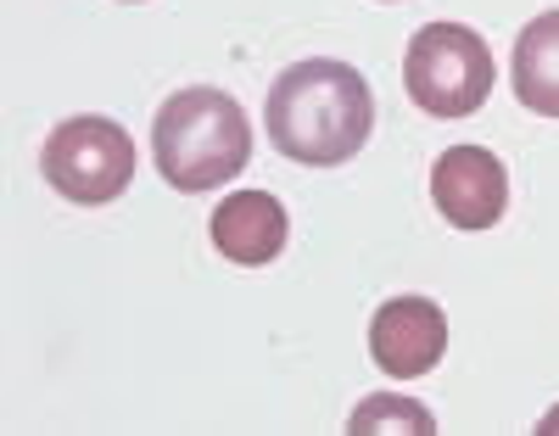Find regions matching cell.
Listing matches in <instances>:
<instances>
[{"label":"cell","mask_w":559,"mask_h":436,"mask_svg":"<svg viewBox=\"0 0 559 436\" xmlns=\"http://www.w3.org/2000/svg\"><path fill=\"white\" fill-rule=\"evenodd\" d=\"M263 129L280 157L308 168H336L364 152L369 129H376V95H369L353 62L308 57L269 84Z\"/></svg>","instance_id":"6da1fadb"},{"label":"cell","mask_w":559,"mask_h":436,"mask_svg":"<svg viewBox=\"0 0 559 436\" xmlns=\"http://www.w3.org/2000/svg\"><path fill=\"white\" fill-rule=\"evenodd\" d=\"M152 157L174 190L197 197V190L241 179V168L252 163V123H247L236 95L207 90V84L179 90L157 107Z\"/></svg>","instance_id":"7a4b0ae2"},{"label":"cell","mask_w":559,"mask_h":436,"mask_svg":"<svg viewBox=\"0 0 559 436\" xmlns=\"http://www.w3.org/2000/svg\"><path fill=\"white\" fill-rule=\"evenodd\" d=\"M492 51L464 23H426L403 51V84L419 113L431 118H471L492 95Z\"/></svg>","instance_id":"3957f363"},{"label":"cell","mask_w":559,"mask_h":436,"mask_svg":"<svg viewBox=\"0 0 559 436\" xmlns=\"http://www.w3.org/2000/svg\"><path fill=\"white\" fill-rule=\"evenodd\" d=\"M39 174L57 197H68L79 208L118 202L129 190V179H134V140H129L123 123H112L102 113L62 118L51 134H45Z\"/></svg>","instance_id":"277c9868"},{"label":"cell","mask_w":559,"mask_h":436,"mask_svg":"<svg viewBox=\"0 0 559 436\" xmlns=\"http://www.w3.org/2000/svg\"><path fill=\"white\" fill-rule=\"evenodd\" d=\"M431 197L453 229H492L509 208V174L487 145L459 140L431 168Z\"/></svg>","instance_id":"5b68a950"},{"label":"cell","mask_w":559,"mask_h":436,"mask_svg":"<svg viewBox=\"0 0 559 436\" xmlns=\"http://www.w3.org/2000/svg\"><path fill=\"white\" fill-rule=\"evenodd\" d=\"M442 347H448V314L431 297H392L369 319V358L397 380L426 375L442 358Z\"/></svg>","instance_id":"8992f818"},{"label":"cell","mask_w":559,"mask_h":436,"mask_svg":"<svg viewBox=\"0 0 559 436\" xmlns=\"http://www.w3.org/2000/svg\"><path fill=\"white\" fill-rule=\"evenodd\" d=\"M213 247L241 263V269H258V263H274L286 252V235H292V219L280 208L269 190H229V197L213 208Z\"/></svg>","instance_id":"52a82bcc"},{"label":"cell","mask_w":559,"mask_h":436,"mask_svg":"<svg viewBox=\"0 0 559 436\" xmlns=\"http://www.w3.org/2000/svg\"><path fill=\"white\" fill-rule=\"evenodd\" d=\"M509 79H515L521 107H532L543 118H559V12H543L521 28Z\"/></svg>","instance_id":"ba28073f"},{"label":"cell","mask_w":559,"mask_h":436,"mask_svg":"<svg viewBox=\"0 0 559 436\" xmlns=\"http://www.w3.org/2000/svg\"><path fill=\"white\" fill-rule=\"evenodd\" d=\"M437 431V420L419 409V403H408V398H364L358 403V414H353V431L358 436H369V431Z\"/></svg>","instance_id":"9c48e42d"},{"label":"cell","mask_w":559,"mask_h":436,"mask_svg":"<svg viewBox=\"0 0 559 436\" xmlns=\"http://www.w3.org/2000/svg\"><path fill=\"white\" fill-rule=\"evenodd\" d=\"M537 431H543V436H554V431H559V414H548V420H543Z\"/></svg>","instance_id":"30bf717a"}]
</instances>
